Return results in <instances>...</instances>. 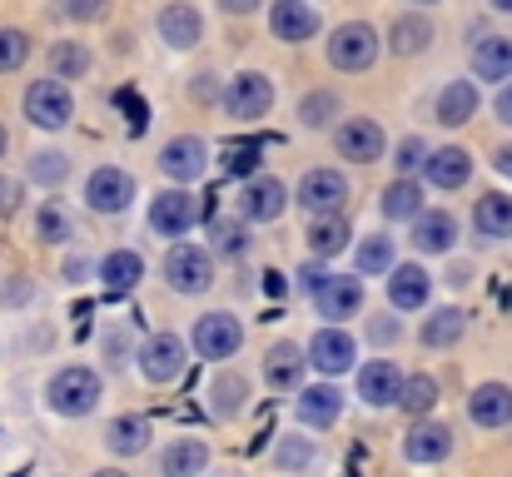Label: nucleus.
<instances>
[{"label": "nucleus", "instance_id": "nucleus-1", "mask_svg": "<svg viewBox=\"0 0 512 477\" xmlns=\"http://www.w3.org/2000/svg\"><path fill=\"white\" fill-rule=\"evenodd\" d=\"M45 403L60 413V418H85L95 413L100 403V373L95 368H60L45 388Z\"/></svg>", "mask_w": 512, "mask_h": 477}, {"label": "nucleus", "instance_id": "nucleus-2", "mask_svg": "<svg viewBox=\"0 0 512 477\" xmlns=\"http://www.w3.org/2000/svg\"><path fill=\"white\" fill-rule=\"evenodd\" d=\"M329 60H334L339 70H348V75L368 70V65L378 60V35H373V25H363V20L339 25V30L329 35Z\"/></svg>", "mask_w": 512, "mask_h": 477}, {"label": "nucleus", "instance_id": "nucleus-3", "mask_svg": "<svg viewBox=\"0 0 512 477\" xmlns=\"http://www.w3.org/2000/svg\"><path fill=\"white\" fill-rule=\"evenodd\" d=\"M269 105H274V85H269V75H259V70L234 75L229 90H224V110H229V120H264Z\"/></svg>", "mask_w": 512, "mask_h": 477}, {"label": "nucleus", "instance_id": "nucleus-4", "mask_svg": "<svg viewBox=\"0 0 512 477\" xmlns=\"http://www.w3.org/2000/svg\"><path fill=\"white\" fill-rule=\"evenodd\" d=\"M25 115H30V125H40V130H65L70 115H75V100H70V90H65L60 80H35V85L25 90Z\"/></svg>", "mask_w": 512, "mask_h": 477}, {"label": "nucleus", "instance_id": "nucleus-5", "mask_svg": "<svg viewBox=\"0 0 512 477\" xmlns=\"http://www.w3.org/2000/svg\"><path fill=\"white\" fill-rule=\"evenodd\" d=\"M299 204L314 219H339V209L348 204V179L339 169H309L304 184H299Z\"/></svg>", "mask_w": 512, "mask_h": 477}, {"label": "nucleus", "instance_id": "nucleus-6", "mask_svg": "<svg viewBox=\"0 0 512 477\" xmlns=\"http://www.w3.org/2000/svg\"><path fill=\"white\" fill-rule=\"evenodd\" d=\"M165 279H170L174 294H204L214 284V259L204 249H194V244H179L165 259Z\"/></svg>", "mask_w": 512, "mask_h": 477}, {"label": "nucleus", "instance_id": "nucleus-7", "mask_svg": "<svg viewBox=\"0 0 512 477\" xmlns=\"http://www.w3.org/2000/svg\"><path fill=\"white\" fill-rule=\"evenodd\" d=\"M199 219H204V209H199V199H194V194H184V189H165V194L150 204V229H155V234H165V239L189 234Z\"/></svg>", "mask_w": 512, "mask_h": 477}, {"label": "nucleus", "instance_id": "nucleus-8", "mask_svg": "<svg viewBox=\"0 0 512 477\" xmlns=\"http://www.w3.org/2000/svg\"><path fill=\"white\" fill-rule=\"evenodd\" d=\"M189 343H194L199 358H234V348L244 343V328H239L234 314H204V318H194Z\"/></svg>", "mask_w": 512, "mask_h": 477}, {"label": "nucleus", "instance_id": "nucleus-9", "mask_svg": "<svg viewBox=\"0 0 512 477\" xmlns=\"http://www.w3.org/2000/svg\"><path fill=\"white\" fill-rule=\"evenodd\" d=\"M130 199H135V179H130L125 169H115V164L95 169L90 184H85V204H90L95 214H125Z\"/></svg>", "mask_w": 512, "mask_h": 477}, {"label": "nucleus", "instance_id": "nucleus-10", "mask_svg": "<svg viewBox=\"0 0 512 477\" xmlns=\"http://www.w3.org/2000/svg\"><path fill=\"white\" fill-rule=\"evenodd\" d=\"M140 373H145L150 383H174V378L184 373V343H179L174 333L145 338V348H140Z\"/></svg>", "mask_w": 512, "mask_h": 477}, {"label": "nucleus", "instance_id": "nucleus-11", "mask_svg": "<svg viewBox=\"0 0 512 477\" xmlns=\"http://www.w3.org/2000/svg\"><path fill=\"white\" fill-rule=\"evenodd\" d=\"M398 393H403L398 363L378 358V363H363V368H358V398H363L368 408H388V403H398Z\"/></svg>", "mask_w": 512, "mask_h": 477}, {"label": "nucleus", "instance_id": "nucleus-12", "mask_svg": "<svg viewBox=\"0 0 512 477\" xmlns=\"http://www.w3.org/2000/svg\"><path fill=\"white\" fill-rule=\"evenodd\" d=\"M353 353H358V343H353L343 328H319L314 343H309V363H314L319 373H329V378L353 368Z\"/></svg>", "mask_w": 512, "mask_h": 477}, {"label": "nucleus", "instance_id": "nucleus-13", "mask_svg": "<svg viewBox=\"0 0 512 477\" xmlns=\"http://www.w3.org/2000/svg\"><path fill=\"white\" fill-rule=\"evenodd\" d=\"M284 204H289V189H284V179H249V184H244V199H239L244 219H254V224H269V219H279V214H284Z\"/></svg>", "mask_w": 512, "mask_h": 477}, {"label": "nucleus", "instance_id": "nucleus-14", "mask_svg": "<svg viewBox=\"0 0 512 477\" xmlns=\"http://www.w3.org/2000/svg\"><path fill=\"white\" fill-rule=\"evenodd\" d=\"M453 453V428L448 423H418L408 438H403V458L408 463H443Z\"/></svg>", "mask_w": 512, "mask_h": 477}, {"label": "nucleus", "instance_id": "nucleus-15", "mask_svg": "<svg viewBox=\"0 0 512 477\" xmlns=\"http://www.w3.org/2000/svg\"><path fill=\"white\" fill-rule=\"evenodd\" d=\"M204 164H209V155H204V140H194V135H179V140H170V145H165V155H160V169H165L170 179H179V184L204 179Z\"/></svg>", "mask_w": 512, "mask_h": 477}, {"label": "nucleus", "instance_id": "nucleus-16", "mask_svg": "<svg viewBox=\"0 0 512 477\" xmlns=\"http://www.w3.org/2000/svg\"><path fill=\"white\" fill-rule=\"evenodd\" d=\"M269 30H274L279 40L299 45V40H314V30H319V15H314L304 0H274V10H269Z\"/></svg>", "mask_w": 512, "mask_h": 477}, {"label": "nucleus", "instance_id": "nucleus-17", "mask_svg": "<svg viewBox=\"0 0 512 477\" xmlns=\"http://www.w3.org/2000/svg\"><path fill=\"white\" fill-rule=\"evenodd\" d=\"M468 413L478 428H508L512 423V388L508 383H483L468 398Z\"/></svg>", "mask_w": 512, "mask_h": 477}, {"label": "nucleus", "instance_id": "nucleus-18", "mask_svg": "<svg viewBox=\"0 0 512 477\" xmlns=\"http://www.w3.org/2000/svg\"><path fill=\"white\" fill-rule=\"evenodd\" d=\"M339 155L353 159V164H373V159L383 155V130H378V120H343Z\"/></svg>", "mask_w": 512, "mask_h": 477}, {"label": "nucleus", "instance_id": "nucleus-19", "mask_svg": "<svg viewBox=\"0 0 512 477\" xmlns=\"http://www.w3.org/2000/svg\"><path fill=\"white\" fill-rule=\"evenodd\" d=\"M343 413V393L334 383H314L299 393V423L304 428H334Z\"/></svg>", "mask_w": 512, "mask_h": 477}, {"label": "nucleus", "instance_id": "nucleus-20", "mask_svg": "<svg viewBox=\"0 0 512 477\" xmlns=\"http://www.w3.org/2000/svg\"><path fill=\"white\" fill-rule=\"evenodd\" d=\"M314 309H319V318H353L363 309V284L343 279V274H329V284L314 294Z\"/></svg>", "mask_w": 512, "mask_h": 477}, {"label": "nucleus", "instance_id": "nucleus-21", "mask_svg": "<svg viewBox=\"0 0 512 477\" xmlns=\"http://www.w3.org/2000/svg\"><path fill=\"white\" fill-rule=\"evenodd\" d=\"M423 169H428V184H438V189H463L468 174H473V159H468V150L448 145V150H433Z\"/></svg>", "mask_w": 512, "mask_h": 477}, {"label": "nucleus", "instance_id": "nucleus-22", "mask_svg": "<svg viewBox=\"0 0 512 477\" xmlns=\"http://www.w3.org/2000/svg\"><path fill=\"white\" fill-rule=\"evenodd\" d=\"M453 239H458V219H453V214H443V209L418 214V224H413V244H418L423 254H448Z\"/></svg>", "mask_w": 512, "mask_h": 477}, {"label": "nucleus", "instance_id": "nucleus-23", "mask_svg": "<svg viewBox=\"0 0 512 477\" xmlns=\"http://www.w3.org/2000/svg\"><path fill=\"white\" fill-rule=\"evenodd\" d=\"M428 289H433V279H428L418 264H403V269H393V279H388V304H393V309H423V304H428Z\"/></svg>", "mask_w": 512, "mask_h": 477}, {"label": "nucleus", "instance_id": "nucleus-24", "mask_svg": "<svg viewBox=\"0 0 512 477\" xmlns=\"http://www.w3.org/2000/svg\"><path fill=\"white\" fill-rule=\"evenodd\" d=\"M304 353L294 348V343H274L269 353H264V378H269V388H299V378H304Z\"/></svg>", "mask_w": 512, "mask_h": 477}, {"label": "nucleus", "instance_id": "nucleus-25", "mask_svg": "<svg viewBox=\"0 0 512 477\" xmlns=\"http://www.w3.org/2000/svg\"><path fill=\"white\" fill-rule=\"evenodd\" d=\"M160 35L170 40L174 50H189V45H199L204 20H199L194 5H165V10H160Z\"/></svg>", "mask_w": 512, "mask_h": 477}, {"label": "nucleus", "instance_id": "nucleus-26", "mask_svg": "<svg viewBox=\"0 0 512 477\" xmlns=\"http://www.w3.org/2000/svg\"><path fill=\"white\" fill-rule=\"evenodd\" d=\"M204 468H209V448L199 438H174L165 448V458H160V473L165 477H199Z\"/></svg>", "mask_w": 512, "mask_h": 477}, {"label": "nucleus", "instance_id": "nucleus-27", "mask_svg": "<svg viewBox=\"0 0 512 477\" xmlns=\"http://www.w3.org/2000/svg\"><path fill=\"white\" fill-rule=\"evenodd\" d=\"M100 279H105V289H110V294H130V289L145 279V259H140L135 249H115V254H105Z\"/></svg>", "mask_w": 512, "mask_h": 477}, {"label": "nucleus", "instance_id": "nucleus-28", "mask_svg": "<svg viewBox=\"0 0 512 477\" xmlns=\"http://www.w3.org/2000/svg\"><path fill=\"white\" fill-rule=\"evenodd\" d=\"M473 75H478V80H508L512 75V40H503V35L478 40V50H473Z\"/></svg>", "mask_w": 512, "mask_h": 477}, {"label": "nucleus", "instance_id": "nucleus-29", "mask_svg": "<svg viewBox=\"0 0 512 477\" xmlns=\"http://www.w3.org/2000/svg\"><path fill=\"white\" fill-rule=\"evenodd\" d=\"M473 110H478V85H473V80L443 85V95H438V120H443V125H468Z\"/></svg>", "mask_w": 512, "mask_h": 477}, {"label": "nucleus", "instance_id": "nucleus-30", "mask_svg": "<svg viewBox=\"0 0 512 477\" xmlns=\"http://www.w3.org/2000/svg\"><path fill=\"white\" fill-rule=\"evenodd\" d=\"M105 448H110L115 458L145 453V448H150V423H145V418H115V423L105 428Z\"/></svg>", "mask_w": 512, "mask_h": 477}, {"label": "nucleus", "instance_id": "nucleus-31", "mask_svg": "<svg viewBox=\"0 0 512 477\" xmlns=\"http://www.w3.org/2000/svg\"><path fill=\"white\" fill-rule=\"evenodd\" d=\"M473 224L483 239H508L512 234V199L508 194H483L473 209Z\"/></svg>", "mask_w": 512, "mask_h": 477}, {"label": "nucleus", "instance_id": "nucleus-32", "mask_svg": "<svg viewBox=\"0 0 512 477\" xmlns=\"http://www.w3.org/2000/svg\"><path fill=\"white\" fill-rule=\"evenodd\" d=\"M383 214H388V219H418V214H423V189H418L413 179H393V184L383 189Z\"/></svg>", "mask_w": 512, "mask_h": 477}, {"label": "nucleus", "instance_id": "nucleus-33", "mask_svg": "<svg viewBox=\"0 0 512 477\" xmlns=\"http://www.w3.org/2000/svg\"><path fill=\"white\" fill-rule=\"evenodd\" d=\"M428 40H433V25H428L423 15H398V20H393V40H388V45H393L398 55H418Z\"/></svg>", "mask_w": 512, "mask_h": 477}, {"label": "nucleus", "instance_id": "nucleus-34", "mask_svg": "<svg viewBox=\"0 0 512 477\" xmlns=\"http://www.w3.org/2000/svg\"><path fill=\"white\" fill-rule=\"evenodd\" d=\"M433 403H438V383H433L428 373L403 378V393H398V408H403V413L423 418V413H433Z\"/></svg>", "mask_w": 512, "mask_h": 477}, {"label": "nucleus", "instance_id": "nucleus-35", "mask_svg": "<svg viewBox=\"0 0 512 477\" xmlns=\"http://www.w3.org/2000/svg\"><path fill=\"white\" fill-rule=\"evenodd\" d=\"M309 249L324 254V259L343 254V249H348V224H343V219H314V229H309Z\"/></svg>", "mask_w": 512, "mask_h": 477}, {"label": "nucleus", "instance_id": "nucleus-36", "mask_svg": "<svg viewBox=\"0 0 512 477\" xmlns=\"http://www.w3.org/2000/svg\"><path fill=\"white\" fill-rule=\"evenodd\" d=\"M463 338V314L458 309H438V314L423 323V343L428 348H448V343H458Z\"/></svg>", "mask_w": 512, "mask_h": 477}, {"label": "nucleus", "instance_id": "nucleus-37", "mask_svg": "<svg viewBox=\"0 0 512 477\" xmlns=\"http://www.w3.org/2000/svg\"><path fill=\"white\" fill-rule=\"evenodd\" d=\"M209 393H214V413H219V418H234V413L244 408V398H249V383H244L239 373H224Z\"/></svg>", "mask_w": 512, "mask_h": 477}, {"label": "nucleus", "instance_id": "nucleus-38", "mask_svg": "<svg viewBox=\"0 0 512 477\" xmlns=\"http://www.w3.org/2000/svg\"><path fill=\"white\" fill-rule=\"evenodd\" d=\"M388 264H393V239L368 234V239L358 244V274H383Z\"/></svg>", "mask_w": 512, "mask_h": 477}, {"label": "nucleus", "instance_id": "nucleus-39", "mask_svg": "<svg viewBox=\"0 0 512 477\" xmlns=\"http://www.w3.org/2000/svg\"><path fill=\"white\" fill-rule=\"evenodd\" d=\"M25 55H30L25 30L5 25V30H0V75H5V70H20V65H25Z\"/></svg>", "mask_w": 512, "mask_h": 477}, {"label": "nucleus", "instance_id": "nucleus-40", "mask_svg": "<svg viewBox=\"0 0 512 477\" xmlns=\"http://www.w3.org/2000/svg\"><path fill=\"white\" fill-rule=\"evenodd\" d=\"M35 229H40V239H45V244H65V239H70V219H65V209H60V204H45V209H40V219H35Z\"/></svg>", "mask_w": 512, "mask_h": 477}, {"label": "nucleus", "instance_id": "nucleus-41", "mask_svg": "<svg viewBox=\"0 0 512 477\" xmlns=\"http://www.w3.org/2000/svg\"><path fill=\"white\" fill-rule=\"evenodd\" d=\"M50 65L60 70V80H70V75H85L90 55H85V45H55L50 50Z\"/></svg>", "mask_w": 512, "mask_h": 477}, {"label": "nucleus", "instance_id": "nucleus-42", "mask_svg": "<svg viewBox=\"0 0 512 477\" xmlns=\"http://www.w3.org/2000/svg\"><path fill=\"white\" fill-rule=\"evenodd\" d=\"M249 234H244V219H219L214 224V249L219 254H244Z\"/></svg>", "mask_w": 512, "mask_h": 477}, {"label": "nucleus", "instance_id": "nucleus-43", "mask_svg": "<svg viewBox=\"0 0 512 477\" xmlns=\"http://www.w3.org/2000/svg\"><path fill=\"white\" fill-rule=\"evenodd\" d=\"M314 463V448L304 443V438H284L279 443V468L284 473H299V468H309Z\"/></svg>", "mask_w": 512, "mask_h": 477}, {"label": "nucleus", "instance_id": "nucleus-44", "mask_svg": "<svg viewBox=\"0 0 512 477\" xmlns=\"http://www.w3.org/2000/svg\"><path fill=\"white\" fill-rule=\"evenodd\" d=\"M334 110H339V95H309V100H304V125L319 130V125H329Z\"/></svg>", "mask_w": 512, "mask_h": 477}, {"label": "nucleus", "instance_id": "nucleus-45", "mask_svg": "<svg viewBox=\"0 0 512 477\" xmlns=\"http://www.w3.org/2000/svg\"><path fill=\"white\" fill-rule=\"evenodd\" d=\"M30 174H35L40 184H60V179L70 174V164H65V155H35L30 159Z\"/></svg>", "mask_w": 512, "mask_h": 477}, {"label": "nucleus", "instance_id": "nucleus-46", "mask_svg": "<svg viewBox=\"0 0 512 477\" xmlns=\"http://www.w3.org/2000/svg\"><path fill=\"white\" fill-rule=\"evenodd\" d=\"M224 169L229 174H254L259 169V145H229L224 150Z\"/></svg>", "mask_w": 512, "mask_h": 477}, {"label": "nucleus", "instance_id": "nucleus-47", "mask_svg": "<svg viewBox=\"0 0 512 477\" xmlns=\"http://www.w3.org/2000/svg\"><path fill=\"white\" fill-rule=\"evenodd\" d=\"M393 164H398V174H413V169H423V164H428V150H423V140H418V135H413V140H403Z\"/></svg>", "mask_w": 512, "mask_h": 477}, {"label": "nucleus", "instance_id": "nucleus-48", "mask_svg": "<svg viewBox=\"0 0 512 477\" xmlns=\"http://www.w3.org/2000/svg\"><path fill=\"white\" fill-rule=\"evenodd\" d=\"M15 209H20V184L0 179V214H15Z\"/></svg>", "mask_w": 512, "mask_h": 477}, {"label": "nucleus", "instance_id": "nucleus-49", "mask_svg": "<svg viewBox=\"0 0 512 477\" xmlns=\"http://www.w3.org/2000/svg\"><path fill=\"white\" fill-rule=\"evenodd\" d=\"M189 95H194V100H204V105H209V100H214V95H219V85H214V75H194V85H189Z\"/></svg>", "mask_w": 512, "mask_h": 477}, {"label": "nucleus", "instance_id": "nucleus-50", "mask_svg": "<svg viewBox=\"0 0 512 477\" xmlns=\"http://www.w3.org/2000/svg\"><path fill=\"white\" fill-rule=\"evenodd\" d=\"M498 120H503V125H512V80L503 85V95H498Z\"/></svg>", "mask_w": 512, "mask_h": 477}, {"label": "nucleus", "instance_id": "nucleus-51", "mask_svg": "<svg viewBox=\"0 0 512 477\" xmlns=\"http://www.w3.org/2000/svg\"><path fill=\"white\" fill-rule=\"evenodd\" d=\"M229 15H249V10H259V0H219Z\"/></svg>", "mask_w": 512, "mask_h": 477}, {"label": "nucleus", "instance_id": "nucleus-52", "mask_svg": "<svg viewBox=\"0 0 512 477\" xmlns=\"http://www.w3.org/2000/svg\"><path fill=\"white\" fill-rule=\"evenodd\" d=\"M498 169H508V174H512V150H503V155H498Z\"/></svg>", "mask_w": 512, "mask_h": 477}, {"label": "nucleus", "instance_id": "nucleus-53", "mask_svg": "<svg viewBox=\"0 0 512 477\" xmlns=\"http://www.w3.org/2000/svg\"><path fill=\"white\" fill-rule=\"evenodd\" d=\"M95 477H130V473H120V468H105V473H95Z\"/></svg>", "mask_w": 512, "mask_h": 477}, {"label": "nucleus", "instance_id": "nucleus-54", "mask_svg": "<svg viewBox=\"0 0 512 477\" xmlns=\"http://www.w3.org/2000/svg\"><path fill=\"white\" fill-rule=\"evenodd\" d=\"M493 5H498V10H512V0H493Z\"/></svg>", "mask_w": 512, "mask_h": 477}, {"label": "nucleus", "instance_id": "nucleus-55", "mask_svg": "<svg viewBox=\"0 0 512 477\" xmlns=\"http://www.w3.org/2000/svg\"><path fill=\"white\" fill-rule=\"evenodd\" d=\"M0 155H5V125H0Z\"/></svg>", "mask_w": 512, "mask_h": 477}, {"label": "nucleus", "instance_id": "nucleus-56", "mask_svg": "<svg viewBox=\"0 0 512 477\" xmlns=\"http://www.w3.org/2000/svg\"><path fill=\"white\" fill-rule=\"evenodd\" d=\"M423 5H433V0H423Z\"/></svg>", "mask_w": 512, "mask_h": 477}]
</instances>
